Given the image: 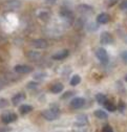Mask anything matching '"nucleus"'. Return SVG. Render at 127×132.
Segmentation results:
<instances>
[{
	"instance_id": "33",
	"label": "nucleus",
	"mask_w": 127,
	"mask_h": 132,
	"mask_svg": "<svg viewBox=\"0 0 127 132\" xmlns=\"http://www.w3.org/2000/svg\"><path fill=\"white\" fill-rule=\"evenodd\" d=\"M124 107H125V105H124V104H123V103L121 102V103H120V105H119V108H120V111H123V110H124Z\"/></svg>"
},
{
	"instance_id": "6",
	"label": "nucleus",
	"mask_w": 127,
	"mask_h": 132,
	"mask_svg": "<svg viewBox=\"0 0 127 132\" xmlns=\"http://www.w3.org/2000/svg\"><path fill=\"white\" fill-rule=\"evenodd\" d=\"M100 41H101L102 44H112L114 42V38H113L112 35L109 34V32L104 31L100 36Z\"/></svg>"
},
{
	"instance_id": "17",
	"label": "nucleus",
	"mask_w": 127,
	"mask_h": 132,
	"mask_svg": "<svg viewBox=\"0 0 127 132\" xmlns=\"http://www.w3.org/2000/svg\"><path fill=\"white\" fill-rule=\"evenodd\" d=\"M94 115H96V118H98V119H100V120H105V119H107V113H106L105 111L101 110V109L94 111Z\"/></svg>"
},
{
	"instance_id": "22",
	"label": "nucleus",
	"mask_w": 127,
	"mask_h": 132,
	"mask_svg": "<svg viewBox=\"0 0 127 132\" xmlns=\"http://www.w3.org/2000/svg\"><path fill=\"white\" fill-rule=\"evenodd\" d=\"M120 9L122 11H127V0H123L120 4Z\"/></svg>"
},
{
	"instance_id": "16",
	"label": "nucleus",
	"mask_w": 127,
	"mask_h": 132,
	"mask_svg": "<svg viewBox=\"0 0 127 132\" xmlns=\"http://www.w3.org/2000/svg\"><path fill=\"white\" fill-rule=\"evenodd\" d=\"M96 100H97V102H98L99 104H101V105H104V104L108 101L107 97H106V95L103 94V93H98V94L96 95Z\"/></svg>"
},
{
	"instance_id": "29",
	"label": "nucleus",
	"mask_w": 127,
	"mask_h": 132,
	"mask_svg": "<svg viewBox=\"0 0 127 132\" xmlns=\"http://www.w3.org/2000/svg\"><path fill=\"white\" fill-rule=\"evenodd\" d=\"M44 77H45V75H44V73H40V72L35 75V79H37V80H41V79H43Z\"/></svg>"
},
{
	"instance_id": "26",
	"label": "nucleus",
	"mask_w": 127,
	"mask_h": 132,
	"mask_svg": "<svg viewBox=\"0 0 127 132\" xmlns=\"http://www.w3.org/2000/svg\"><path fill=\"white\" fill-rule=\"evenodd\" d=\"M118 2H119V0H108V1H107V5L108 6H114Z\"/></svg>"
},
{
	"instance_id": "2",
	"label": "nucleus",
	"mask_w": 127,
	"mask_h": 132,
	"mask_svg": "<svg viewBox=\"0 0 127 132\" xmlns=\"http://www.w3.org/2000/svg\"><path fill=\"white\" fill-rule=\"evenodd\" d=\"M96 57L98 58V60L102 63V64H107L109 62V58H108V54L106 52V49L103 47H100L96 51Z\"/></svg>"
},
{
	"instance_id": "30",
	"label": "nucleus",
	"mask_w": 127,
	"mask_h": 132,
	"mask_svg": "<svg viewBox=\"0 0 127 132\" xmlns=\"http://www.w3.org/2000/svg\"><path fill=\"white\" fill-rule=\"evenodd\" d=\"M121 58H122L125 62H127V52H123V53L121 54Z\"/></svg>"
},
{
	"instance_id": "12",
	"label": "nucleus",
	"mask_w": 127,
	"mask_h": 132,
	"mask_svg": "<svg viewBox=\"0 0 127 132\" xmlns=\"http://www.w3.org/2000/svg\"><path fill=\"white\" fill-rule=\"evenodd\" d=\"M26 57L31 61H38L41 59V54L37 51H29L26 53Z\"/></svg>"
},
{
	"instance_id": "20",
	"label": "nucleus",
	"mask_w": 127,
	"mask_h": 132,
	"mask_svg": "<svg viewBox=\"0 0 127 132\" xmlns=\"http://www.w3.org/2000/svg\"><path fill=\"white\" fill-rule=\"evenodd\" d=\"M86 123H87V119H86V117H79L78 120H77L76 125H78L79 127H82V126L85 125Z\"/></svg>"
},
{
	"instance_id": "3",
	"label": "nucleus",
	"mask_w": 127,
	"mask_h": 132,
	"mask_svg": "<svg viewBox=\"0 0 127 132\" xmlns=\"http://www.w3.org/2000/svg\"><path fill=\"white\" fill-rule=\"evenodd\" d=\"M5 10L9 11H15V10H18L21 6V2L19 0H6L3 4Z\"/></svg>"
},
{
	"instance_id": "27",
	"label": "nucleus",
	"mask_w": 127,
	"mask_h": 132,
	"mask_svg": "<svg viewBox=\"0 0 127 132\" xmlns=\"http://www.w3.org/2000/svg\"><path fill=\"white\" fill-rule=\"evenodd\" d=\"M6 86V81L4 79H0V90Z\"/></svg>"
},
{
	"instance_id": "11",
	"label": "nucleus",
	"mask_w": 127,
	"mask_h": 132,
	"mask_svg": "<svg viewBox=\"0 0 127 132\" xmlns=\"http://www.w3.org/2000/svg\"><path fill=\"white\" fill-rule=\"evenodd\" d=\"M25 100V94L22 93V92H19L17 94H15L12 98V103L14 105H19L20 103H22L23 101Z\"/></svg>"
},
{
	"instance_id": "5",
	"label": "nucleus",
	"mask_w": 127,
	"mask_h": 132,
	"mask_svg": "<svg viewBox=\"0 0 127 132\" xmlns=\"http://www.w3.org/2000/svg\"><path fill=\"white\" fill-rule=\"evenodd\" d=\"M85 100L83 97H75L70 101V107L74 109H80L84 106Z\"/></svg>"
},
{
	"instance_id": "28",
	"label": "nucleus",
	"mask_w": 127,
	"mask_h": 132,
	"mask_svg": "<svg viewBox=\"0 0 127 132\" xmlns=\"http://www.w3.org/2000/svg\"><path fill=\"white\" fill-rule=\"evenodd\" d=\"M102 132H114V130H113V128H112V127H110V126L106 125V126H105V127L103 128Z\"/></svg>"
},
{
	"instance_id": "1",
	"label": "nucleus",
	"mask_w": 127,
	"mask_h": 132,
	"mask_svg": "<svg viewBox=\"0 0 127 132\" xmlns=\"http://www.w3.org/2000/svg\"><path fill=\"white\" fill-rule=\"evenodd\" d=\"M60 112L57 108H52V109H47L42 111V117L46 120V121H55L59 118Z\"/></svg>"
},
{
	"instance_id": "9",
	"label": "nucleus",
	"mask_w": 127,
	"mask_h": 132,
	"mask_svg": "<svg viewBox=\"0 0 127 132\" xmlns=\"http://www.w3.org/2000/svg\"><path fill=\"white\" fill-rule=\"evenodd\" d=\"M16 120H17V115L15 113H6V114L2 115V118H1V121L4 124H11V123L15 122Z\"/></svg>"
},
{
	"instance_id": "25",
	"label": "nucleus",
	"mask_w": 127,
	"mask_h": 132,
	"mask_svg": "<svg viewBox=\"0 0 127 132\" xmlns=\"http://www.w3.org/2000/svg\"><path fill=\"white\" fill-rule=\"evenodd\" d=\"M39 17L41 18V19H47V18H49V13H47V12H42L40 15H39Z\"/></svg>"
},
{
	"instance_id": "21",
	"label": "nucleus",
	"mask_w": 127,
	"mask_h": 132,
	"mask_svg": "<svg viewBox=\"0 0 127 132\" xmlns=\"http://www.w3.org/2000/svg\"><path fill=\"white\" fill-rule=\"evenodd\" d=\"M104 107H105V109H107L109 112H114L117 108H116V106L114 105V104H112V103H110V102H106L105 104H104Z\"/></svg>"
},
{
	"instance_id": "15",
	"label": "nucleus",
	"mask_w": 127,
	"mask_h": 132,
	"mask_svg": "<svg viewBox=\"0 0 127 132\" xmlns=\"http://www.w3.org/2000/svg\"><path fill=\"white\" fill-rule=\"evenodd\" d=\"M78 11L80 13H83V14H86V13H90L92 12V7L87 5V4H80L78 6Z\"/></svg>"
},
{
	"instance_id": "24",
	"label": "nucleus",
	"mask_w": 127,
	"mask_h": 132,
	"mask_svg": "<svg viewBox=\"0 0 127 132\" xmlns=\"http://www.w3.org/2000/svg\"><path fill=\"white\" fill-rule=\"evenodd\" d=\"M38 86V84L36 83V82H29V83L27 84V88L28 89H31V88H36Z\"/></svg>"
},
{
	"instance_id": "32",
	"label": "nucleus",
	"mask_w": 127,
	"mask_h": 132,
	"mask_svg": "<svg viewBox=\"0 0 127 132\" xmlns=\"http://www.w3.org/2000/svg\"><path fill=\"white\" fill-rule=\"evenodd\" d=\"M11 128H0V132H10Z\"/></svg>"
},
{
	"instance_id": "31",
	"label": "nucleus",
	"mask_w": 127,
	"mask_h": 132,
	"mask_svg": "<svg viewBox=\"0 0 127 132\" xmlns=\"http://www.w3.org/2000/svg\"><path fill=\"white\" fill-rule=\"evenodd\" d=\"M73 94H74V92H72V91H68L67 93H65L64 95H63V96H62V98H65V97H68V96H72Z\"/></svg>"
},
{
	"instance_id": "10",
	"label": "nucleus",
	"mask_w": 127,
	"mask_h": 132,
	"mask_svg": "<svg viewBox=\"0 0 127 132\" xmlns=\"http://www.w3.org/2000/svg\"><path fill=\"white\" fill-rule=\"evenodd\" d=\"M68 55H69V52L67 51V49H63V51H60V52L56 53L55 55H53V57H52V58H53L54 60L59 61V60H63V59L67 58V57H68Z\"/></svg>"
},
{
	"instance_id": "23",
	"label": "nucleus",
	"mask_w": 127,
	"mask_h": 132,
	"mask_svg": "<svg viewBox=\"0 0 127 132\" xmlns=\"http://www.w3.org/2000/svg\"><path fill=\"white\" fill-rule=\"evenodd\" d=\"M7 106V101L4 100V98H0V109L1 108H4Z\"/></svg>"
},
{
	"instance_id": "34",
	"label": "nucleus",
	"mask_w": 127,
	"mask_h": 132,
	"mask_svg": "<svg viewBox=\"0 0 127 132\" xmlns=\"http://www.w3.org/2000/svg\"><path fill=\"white\" fill-rule=\"evenodd\" d=\"M125 81L127 82V75H126V77H125Z\"/></svg>"
},
{
	"instance_id": "8",
	"label": "nucleus",
	"mask_w": 127,
	"mask_h": 132,
	"mask_svg": "<svg viewBox=\"0 0 127 132\" xmlns=\"http://www.w3.org/2000/svg\"><path fill=\"white\" fill-rule=\"evenodd\" d=\"M31 45H33L35 48H38V49H44V48H46L47 47V42H46V40H44V39H36V40H34L33 42H31Z\"/></svg>"
},
{
	"instance_id": "14",
	"label": "nucleus",
	"mask_w": 127,
	"mask_h": 132,
	"mask_svg": "<svg viewBox=\"0 0 127 132\" xmlns=\"http://www.w3.org/2000/svg\"><path fill=\"white\" fill-rule=\"evenodd\" d=\"M63 89H64V86H63V84H61V83H56V84H54V85L52 86L51 91H52L53 93L57 94V93L62 92V91H63Z\"/></svg>"
},
{
	"instance_id": "13",
	"label": "nucleus",
	"mask_w": 127,
	"mask_h": 132,
	"mask_svg": "<svg viewBox=\"0 0 127 132\" xmlns=\"http://www.w3.org/2000/svg\"><path fill=\"white\" fill-rule=\"evenodd\" d=\"M109 21V15L106 13H101L100 15H98L97 17V22L99 24H105Z\"/></svg>"
},
{
	"instance_id": "19",
	"label": "nucleus",
	"mask_w": 127,
	"mask_h": 132,
	"mask_svg": "<svg viewBox=\"0 0 127 132\" xmlns=\"http://www.w3.org/2000/svg\"><path fill=\"white\" fill-rule=\"evenodd\" d=\"M80 82H81V78H80V76L75 75V76L70 79V85H72V86H77L78 84H80Z\"/></svg>"
},
{
	"instance_id": "35",
	"label": "nucleus",
	"mask_w": 127,
	"mask_h": 132,
	"mask_svg": "<svg viewBox=\"0 0 127 132\" xmlns=\"http://www.w3.org/2000/svg\"><path fill=\"white\" fill-rule=\"evenodd\" d=\"M49 1H56V0H49Z\"/></svg>"
},
{
	"instance_id": "18",
	"label": "nucleus",
	"mask_w": 127,
	"mask_h": 132,
	"mask_svg": "<svg viewBox=\"0 0 127 132\" xmlns=\"http://www.w3.org/2000/svg\"><path fill=\"white\" fill-rule=\"evenodd\" d=\"M31 110H33V107H31L30 105H22V106H20V108H19V111H20V113H22V114H26V113L30 112Z\"/></svg>"
},
{
	"instance_id": "4",
	"label": "nucleus",
	"mask_w": 127,
	"mask_h": 132,
	"mask_svg": "<svg viewBox=\"0 0 127 132\" xmlns=\"http://www.w3.org/2000/svg\"><path fill=\"white\" fill-rule=\"evenodd\" d=\"M60 16H61V17L64 19V20H66V21H73V20H74V14H73V12H72L70 10L66 9V7L61 9V11H60Z\"/></svg>"
},
{
	"instance_id": "7",
	"label": "nucleus",
	"mask_w": 127,
	"mask_h": 132,
	"mask_svg": "<svg viewBox=\"0 0 127 132\" xmlns=\"http://www.w3.org/2000/svg\"><path fill=\"white\" fill-rule=\"evenodd\" d=\"M15 71L17 73H29L33 71V68L28 65H17L15 66Z\"/></svg>"
}]
</instances>
